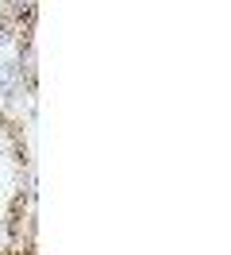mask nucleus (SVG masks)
Returning <instances> with one entry per match:
<instances>
[{"instance_id": "nucleus-1", "label": "nucleus", "mask_w": 231, "mask_h": 255, "mask_svg": "<svg viewBox=\"0 0 231 255\" xmlns=\"http://www.w3.org/2000/svg\"><path fill=\"white\" fill-rule=\"evenodd\" d=\"M31 244V143L23 124L0 112V255Z\"/></svg>"}]
</instances>
